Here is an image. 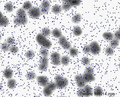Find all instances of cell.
I'll return each instance as SVG.
<instances>
[{
  "label": "cell",
  "instance_id": "obj_1",
  "mask_svg": "<svg viewBox=\"0 0 120 97\" xmlns=\"http://www.w3.org/2000/svg\"><path fill=\"white\" fill-rule=\"evenodd\" d=\"M36 40L38 44L46 49L50 48L52 46V43L50 40L47 39L46 37L43 35L41 33H39L37 35Z\"/></svg>",
  "mask_w": 120,
  "mask_h": 97
},
{
  "label": "cell",
  "instance_id": "obj_2",
  "mask_svg": "<svg viewBox=\"0 0 120 97\" xmlns=\"http://www.w3.org/2000/svg\"><path fill=\"white\" fill-rule=\"evenodd\" d=\"M57 88L55 82H49V84L44 87L43 90V93L45 96L49 97L52 95L54 91Z\"/></svg>",
  "mask_w": 120,
  "mask_h": 97
},
{
  "label": "cell",
  "instance_id": "obj_3",
  "mask_svg": "<svg viewBox=\"0 0 120 97\" xmlns=\"http://www.w3.org/2000/svg\"><path fill=\"white\" fill-rule=\"evenodd\" d=\"M90 48V53L94 56H97L101 52V47L97 41L92 42L89 44Z\"/></svg>",
  "mask_w": 120,
  "mask_h": 97
},
{
  "label": "cell",
  "instance_id": "obj_4",
  "mask_svg": "<svg viewBox=\"0 0 120 97\" xmlns=\"http://www.w3.org/2000/svg\"><path fill=\"white\" fill-rule=\"evenodd\" d=\"M28 14L31 18L36 19L39 18L41 16V13L39 7H33L29 11Z\"/></svg>",
  "mask_w": 120,
  "mask_h": 97
},
{
  "label": "cell",
  "instance_id": "obj_5",
  "mask_svg": "<svg viewBox=\"0 0 120 97\" xmlns=\"http://www.w3.org/2000/svg\"><path fill=\"white\" fill-rule=\"evenodd\" d=\"M49 67L48 57H42L40 61V63L38 67V70L41 71H46Z\"/></svg>",
  "mask_w": 120,
  "mask_h": 97
},
{
  "label": "cell",
  "instance_id": "obj_6",
  "mask_svg": "<svg viewBox=\"0 0 120 97\" xmlns=\"http://www.w3.org/2000/svg\"><path fill=\"white\" fill-rule=\"evenodd\" d=\"M50 2L48 0H44L41 3V7L40 8L42 14H46L50 9Z\"/></svg>",
  "mask_w": 120,
  "mask_h": 97
},
{
  "label": "cell",
  "instance_id": "obj_7",
  "mask_svg": "<svg viewBox=\"0 0 120 97\" xmlns=\"http://www.w3.org/2000/svg\"><path fill=\"white\" fill-rule=\"evenodd\" d=\"M13 23L17 26L26 25L28 22L27 16L24 17L16 16L13 19Z\"/></svg>",
  "mask_w": 120,
  "mask_h": 97
},
{
  "label": "cell",
  "instance_id": "obj_8",
  "mask_svg": "<svg viewBox=\"0 0 120 97\" xmlns=\"http://www.w3.org/2000/svg\"><path fill=\"white\" fill-rule=\"evenodd\" d=\"M57 88L60 89H63L69 85V81L66 77H63L59 81L56 82Z\"/></svg>",
  "mask_w": 120,
  "mask_h": 97
},
{
  "label": "cell",
  "instance_id": "obj_9",
  "mask_svg": "<svg viewBox=\"0 0 120 97\" xmlns=\"http://www.w3.org/2000/svg\"><path fill=\"white\" fill-rule=\"evenodd\" d=\"M38 83L43 87H45L49 83V79L46 76H39L36 78Z\"/></svg>",
  "mask_w": 120,
  "mask_h": 97
},
{
  "label": "cell",
  "instance_id": "obj_10",
  "mask_svg": "<svg viewBox=\"0 0 120 97\" xmlns=\"http://www.w3.org/2000/svg\"><path fill=\"white\" fill-rule=\"evenodd\" d=\"M82 77V79L87 83L94 81L96 79L93 74H87L84 72L83 73Z\"/></svg>",
  "mask_w": 120,
  "mask_h": 97
},
{
  "label": "cell",
  "instance_id": "obj_11",
  "mask_svg": "<svg viewBox=\"0 0 120 97\" xmlns=\"http://www.w3.org/2000/svg\"><path fill=\"white\" fill-rule=\"evenodd\" d=\"M84 97H89L91 96L93 93V90L91 86L86 85L83 88Z\"/></svg>",
  "mask_w": 120,
  "mask_h": 97
},
{
  "label": "cell",
  "instance_id": "obj_12",
  "mask_svg": "<svg viewBox=\"0 0 120 97\" xmlns=\"http://www.w3.org/2000/svg\"><path fill=\"white\" fill-rule=\"evenodd\" d=\"M14 75V72L11 69L7 68L4 70L3 72V76L5 78L9 79L11 78Z\"/></svg>",
  "mask_w": 120,
  "mask_h": 97
},
{
  "label": "cell",
  "instance_id": "obj_13",
  "mask_svg": "<svg viewBox=\"0 0 120 97\" xmlns=\"http://www.w3.org/2000/svg\"><path fill=\"white\" fill-rule=\"evenodd\" d=\"M81 15L79 13H77L72 17L71 21L72 23L75 24H78L81 22L82 20Z\"/></svg>",
  "mask_w": 120,
  "mask_h": 97
},
{
  "label": "cell",
  "instance_id": "obj_14",
  "mask_svg": "<svg viewBox=\"0 0 120 97\" xmlns=\"http://www.w3.org/2000/svg\"><path fill=\"white\" fill-rule=\"evenodd\" d=\"M17 85V81L14 79L10 78L8 79L7 82L8 88L11 90H13L16 88Z\"/></svg>",
  "mask_w": 120,
  "mask_h": 97
},
{
  "label": "cell",
  "instance_id": "obj_15",
  "mask_svg": "<svg viewBox=\"0 0 120 97\" xmlns=\"http://www.w3.org/2000/svg\"><path fill=\"white\" fill-rule=\"evenodd\" d=\"M60 63L65 66L69 65L70 61V57L68 56H63L60 58Z\"/></svg>",
  "mask_w": 120,
  "mask_h": 97
},
{
  "label": "cell",
  "instance_id": "obj_16",
  "mask_svg": "<svg viewBox=\"0 0 120 97\" xmlns=\"http://www.w3.org/2000/svg\"><path fill=\"white\" fill-rule=\"evenodd\" d=\"M102 36L104 39L106 41H109L114 38L113 34L109 31L104 32L102 34Z\"/></svg>",
  "mask_w": 120,
  "mask_h": 97
},
{
  "label": "cell",
  "instance_id": "obj_17",
  "mask_svg": "<svg viewBox=\"0 0 120 97\" xmlns=\"http://www.w3.org/2000/svg\"><path fill=\"white\" fill-rule=\"evenodd\" d=\"M83 31L81 28L79 26H76L73 28L72 33L74 36L79 37L81 35Z\"/></svg>",
  "mask_w": 120,
  "mask_h": 97
},
{
  "label": "cell",
  "instance_id": "obj_18",
  "mask_svg": "<svg viewBox=\"0 0 120 97\" xmlns=\"http://www.w3.org/2000/svg\"><path fill=\"white\" fill-rule=\"evenodd\" d=\"M52 36L56 39H59L62 36V34L58 29L55 28L51 31Z\"/></svg>",
  "mask_w": 120,
  "mask_h": 97
},
{
  "label": "cell",
  "instance_id": "obj_19",
  "mask_svg": "<svg viewBox=\"0 0 120 97\" xmlns=\"http://www.w3.org/2000/svg\"><path fill=\"white\" fill-rule=\"evenodd\" d=\"M9 23V19L7 17L4 16L3 18L0 19V26L4 27L7 26Z\"/></svg>",
  "mask_w": 120,
  "mask_h": 97
},
{
  "label": "cell",
  "instance_id": "obj_20",
  "mask_svg": "<svg viewBox=\"0 0 120 97\" xmlns=\"http://www.w3.org/2000/svg\"><path fill=\"white\" fill-rule=\"evenodd\" d=\"M26 77L28 80L32 81L36 78L37 75L35 72L33 71H29L26 74Z\"/></svg>",
  "mask_w": 120,
  "mask_h": 97
},
{
  "label": "cell",
  "instance_id": "obj_21",
  "mask_svg": "<svg viewBox=\"0 0 120 97\" xmlns=\"http://www.w3.org/2000/svg\"><path fill=\"white\" fill-rule=\"evenodd\" d=\"M52 11L54 14H59L62 11V7L58 4H56L53 6L51 9Z\"/></svg>",
  "mask_w": 120,
  "mask_h": 97
},
{
  "label": "cell",
  "instance_id": "obj_22",
  "mask_svg": "<svg viewBox=\"0 0 120 97\" xmlns=\"http://www.w3.org/2000/svg\"><path fill=\"white\" fill-rule=\"evenodd\" d=\"M33 7L32 4L30 2L28 1L25 2L22 6V8L25 11H28V10L29 11Z\"/></svg>",
  "mask_w": 120,
  "mask_h": 97
},
{
  "label": "cell",
  "instance_id": "obj_23",
  "mask_svg": "<svg viewBox=\"0 0 120 97\" xmlns=\"http://www.w3.org/2000/svg\"><path fill=\"white\" fill-rule=\"evenodd\" d=\"M93 93L95 96L97 97L101 96L103 93V90L102 88L100 87H97L95 88L93 90Z\"/></svg>",
  "mask_w": 120,
  "mask_h": 97
},
{
  "label": "cell",
  "instance_id": "obj_24",
  "mask_svg": "<svg viewBox=\"0 0 120 97\" xmlns=\"http://www.w3.org/2000/svg\"><path fill=\"white\" fill-rule=\"evenodd\" d=\"M105 53L106 55L109 56H112L114 54V49L113 48L111 47H107L105 50Z\"/></svg>",
  "mask_w": 120,
  "mask_h": 97
},
{
  "label": "cell",
  "instance_id": "obj_25",
  "mask_svg": "<svg viewBox=\"0 0 120 97\" xmlns=\"http://www.w3.org/2000/svg\"><path fill=\"white\" fill-rule=\"evenodd\" d=\"M16 14L17 16L21 17L26 16V11L22 7L19 8L17 10Z\"/></svg>",
  "mask_w": 120,
  "mask_h": 97
},
{
  "label": "cell",
  "instance_id": "obj_26",
  "mask_svg": "<svg viewBox=\"0 0 120 97\" xmlns=\"http://www.w3.org/2000/svg\"><path fill=\"white\" fill-rule=\"evenodd\" d=\"M4 7L5 9L8 12H11L14 11V6L11 3H6L5 4Z\"/></svg>",
  "mask_w": 120,
  "mask_h": 97
},
{
  "label": "cell",
  "instance_id": "obj_27",
  "mask_svg": "<svg viewBox=\"0 0 120 97\" xmlns=\"http://www.w3.org/2000/svg\"><path fill=\"white\" fill-rule=\"evenodd\" d=\"M119 40L116 39H113L109 41V45L113 48H116L119 45Z\"/></svg>",
  "mask_w": 120,
  "mask_h": 97
},
{
  "label": "cell",
  "instance_id": "obj_28",
  "mask_svg": "<svg viewBox=\"0 0 120 97\" xmlns=\"http://www.w3.org/2000/svg\"><path fill=\"white\" fill-rule=\"evenodd\" d=\"M82 63L83 66L87 67L89 65L90 63V60L89 57L84 56L82 58Z\"/></svg>",
  "mask_w": 120,
  "mask_h": 97
},
{
  "label": "cell",
  "instance_id": "obj_29",
  "mask_svg": "<svg viewBox=\"0 0 120 97\" xmlns=\"http://www.w3.org/2000/svg\"><path fill=\"white\" fill-rule=\"evenodd\" d=\"M70 56L71 57H75L79 54V51L76 48L71 47L69 50Z\"/></svg>",
  "mask_w": 120,
  "mask_h": 97
},
{
  "label": "cell",
  "instance_id": "obj_30",
  "mask_svg": "<svg viewBox=\"0 0 120 97\" xmlns=\"http://www.w3.org/2000/svg\"><path fill=\"white\" fill-rule=\"evenodd\" d=\"M9 45L7 42H3L0 45V49L3 51L7 52L10 49Z\"/></svg>",
  "mask_w": 120,
  "mask_h": 97
},
{
  "label": "cell",
  "instance_id": "obj_31",
  "mask_svg": "<svg viewBox=\"0 0 120 97\" xmlns=\"http://www.w3.org/2000/svg\"><path fill=\"white\" fill-rule=\"evenodd\" d=\"M41 34L45 37H46L51 34V31L49 28L48 27H45L42 30Z\"/></svg>",
  "mask_w": 120,
  "mask_h": 97
},
{
  "label": "cell",
  "instance_id": "obj_32",
  "mask_svg": "<svg viewBox=\"0 0 120 97\" xmlns=\"http://www.w3.org/2000/svg\"><path fill=\"white\" fill-rule=\"evenodd\" d=\"M68 41L67 39V38L64 35H62L61 37L59 39V44L61 47H62Z\"/></svg>",
  "mask_w": 120,
  "mask_h": 97
},
{
  "label": "cell",
  "instance_id": "obj_33",
  "mask_svg": "<svg viewBox=\"0 0 120 97\" xmlns=\"http://www.w3.org/2000/svg\"><path fill=\"white\" fill-rule=\"evenodd\" d=\"M34 56V52L32 49H29L26 52V56L27 59H30L32 58Z\"/></svg>",
  "mask_w": 120,
  "mask_h": 97
},
{
  "label": "cell",
  "instance_id": "obj_34",
  "mask_svg": "<svg viewBox=\"0 0 120 97\" xmlns=\"http://www.w3.org/2000/svg\"><path fill=\"white\" fill-rule=\"evenodd\" d=\"M69 3L72 7H77L81 4V0H70Z\"/></svg>",
  "mask_w": 120,
  "mask_h": 97
},
{
  "label": "cell",
  "instance_id": "obj_35",
  "mask_svg": "<svg viewBox=\"0 0 120 97\" xmlns=\"http://www.w3.org/2000/svg\"><path fill=\"white\" fill-rule=\"evenodd\" d=\"M9 51L12 54H16L19 51V48L16 46H12L10 48Z\"/></svg>",
  "mask_w": 120,
  "mask_h": 97
},
{
  "label": "cell",
  "instance_id": "obj_36",
  "mask_svg": "<svg viewBox=\"0 0 120 97\" xmlns=\"http://www.w3.org/2000/svg\"><path fill=\"white\" fill-rule=\"evenodd\" d=\"M40 54L42 56V57H48L49 54V52L47 49L44 48L40 49L39 51Z\"/></svg>",
  "mask_w": 120,
  "mask_h": 97
},
{
  "label": "cell",
  "instance_id": "obj_37",
  "mask_svg": "<svg viewBox=\"0 0 120 97\" xmlns=\"http://www.w3.org/2000/svg\"><path fill=\"white\" fill-rule=\"evenodd\" d=\"M87 83L83 79L77 82V86L79 88H83L86 85Z\"/></svg>",
  "mask_w": 120,
  "mask_h": 97
},
{
  "label": "cell",
  "instance_id": "obj_38",
  "mask_svg": "<svg viewBox=\"0 0 120 97\" xmlns=\"http://www.w3.org/2000/svg\"><path fill=\"white\" fill-rule=\"evenodd\" d=\"M72 7L71 5L69 2H64L61 6L62 10H69Z\"/></svg>",
  "mask_w": 120,
  "mask_h": 97
},
{
  "label": "cell",
  "instance_id": "obj_39",
  "mask_svg": "<svg viewBox=\"0 0 120 97\" xmlns=\"http://www.w3.org/2000/svg\"><path fill=\"white\" fill-rule=\"evenodd\" d=\"M6 42L9 45H14L16 42L15 39L11 37H7L6 40Z\"/></svg>",
  "mask_w": 120,
  "mask_h": 97
},
{
  "label": "cell",
  "instance_id": "obj_40",
  "mask_svg": "<svg viewBox=\"0 0 120 97\" xmlns=\"http://www.w3.org/2000/svg\"><path fill=\"white\" fill-rule=\"evenodd\" d=\"M94 72V70L91 66H87L84 70V72L87 74H93Z\"/></svg>",
  "mask_w": 120,
  "mask_h": 97
},
{
  "label": "cell",
  "instance_id": "obj_41",
  "mask_svg": "<svg viewBox=\"0 0 120 97\" xmlns=\"http://www.w3.org/2000/svg\"><path fill=\"white\" fill-rule=\"evenodd\" d=\"M50 57L51 59L55 58H60L61 55L58 52H53L50 54Z\"/></svg>",
  "mask_w": 120,
  "mask_h": 97
},
{
  "label": "cell",
  "instance_id": "obj_42",
  "mask_svg": "<svg viewBox=\"0 0 120 97\" xmlns=\"http://www.w3.org/2000/svg\"><path fill=\"white\" fill-rule=\"evenodd\" d=\"M60 58H55L51 59V62L52 64L54 66H58L60 63Z\"/></svg>",
  "mask_w": 120,
  "mask_h": 97
},
{
  "label": "cell",
  "instance_id": "obj_43",
  "mask_svg": "<svg viewBox=\"0 0 120 97\" xmlns=\"http://www.w3.org/2000/svg\"><path fill=\"white\" fill-rule=\"evenodd\" d=\"M62 47L64 50H69L71 48L72 45L71 43H70L69 41H68Z\"/></svg>",
  "mask_w": 120,
  "mask_h": 97
},
{
  "label": "cell",
  "instance_id": "obj_44",
  "mask_svg": "<svg viewBox=\"0 0 120 97\" xmlns=\"http://www.w3.org/2000/svg\"><path fill=\"white\" fill-rule=\"evenodd\" d=\"M83 52L84 53L87 54L90 53V48L89 45H86L84 47L83 49Z\"/></svg>",
  "mask_w": 120,
  "mask_h": 97
},
{
  "label": "cell",
  "instance_id": "obj_45",
  "mask_svg": "<svg viewBox=\"0 0 120 97\" xmlns=\"http://www.w3.org/2000/svg\"><path fill=\"white\" fill-rule=\"evenodd\" d=\"M114 37L115 39H116L118 40H120V30H117L114 32Z\"/></svg>",
  "mask_w": 120,
  "mask_h": 97
},
{
  "label": "cell",
  "instance_id": "obj_46",
  "mask_svg": "<svg viewBox=\"0 0 120 97\" xmlns=\"http://www.w3.org/2000/svg\"><path fill=\"white\" fill-rule=\"evenodd\" d=\"M77 95L79 97H84V92L83 89L80 88L77 91Z\"/></svg>",
  "mask_w": 120,
  "mask_h": 97
},
{
  "label": "cell",
  "instance_id": "obj_47",
  "mask_svg": "<svg viewBox=\"0 0 120 97\" xmlns=\"http://www.w3.org/2000/svg\"><path fill=\"white\" fill-rule=\"evenodd\" d=\"M63 77L61 75L58 74L57 75H56L54 77V81H55V82H57L58 81H59V80L61 79Z\"/></svg>",
  "mask_w": 120,
  "mask_h": 97
},
{
  "label": "cell",
  "instance_id": "obj_48",
  "mask_svg": "<svg viewBox=\"0 0 120 97\" xmlns=\"http://www.w3.org/2000/svg\"><path fill=\"white\" fill-rule=\"evenodd\" d=\"M74 79L75 81L77 82L79 81L81 79H82V76L79 75H77L75 76Z\"/></svg>",
  "mask_w": 120,
  "mask_h": 97
},
{
  "label": "cell",
  "instance_id": "obj_49",
  "mask_svg": "<svg viewBox=\"0 0 120 97\" xmlns=\"http://www.w3.org/2000/svg\"><path fill=\"white\" fill-rule=\"evenodd\" d=\"M4 16L3 15V14H2L1 11H0V19H2Z\"/></svg>",
  "mask_w": 120,
  "mask_h": 97
},
{
  "label": "cell",
  "instance_id": "obj_50",
  "mask_svg": "<svg viewBox=\"0 0 120 97\" xmlns=\"http://www.w3.org/2000/svg\"><path fill=\"white\" fill-rule=\"evenodd\" d=\"M3 85H2V84L1 83H0V92L2 91V90H3Z\"/></svg>",
  "mask_w": 120,
  "mask_h": 97
},
{
  "label": "cell",
  "instance_id": "obj_51",
  "mask_svg": "<svg viewBox=\"0 0 120 97\" xmlns=\"http://www.w3.org/2000/svg\"><path fill=\"white\" fill-rule=\"evenodd\" d=\"M63 2H69L70 0H62Z\"/></svg>",
  "mask_w": 120,
  "mask_h": 97
},
{
  "label": "cell",
  "instance_id": "obj_52",
  "mask_svg": "<svg viewBox=\"0 0 120 97\" xmlns=\"http://www.w3.org/2000/svg\"><path fill=\"white\" fill-rule=\"evenodd\" d=\"M2 36H1V34H0V40H1V39H2Z\"/></svg>",
  "mask_w": 120,
  "mask_h": 97
},
{
  "label": "cell",
  "instance_id": "obj_53",
  "mask_svg": "<svg viewBox=\"0 0 120 97\" xmlns=\"http://www.w3.org/2000/svg\"><path fill=\"white\" fill-rule=\"evenodd\" d=\"M0 58H1V56L0 55Z\"/></svg>",
  "mask_w": 120,
  "mask_h": 97
}]
</instances>
